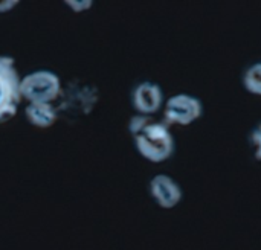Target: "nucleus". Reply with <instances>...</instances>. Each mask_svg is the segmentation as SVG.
<instances>
[{
    "label": "nucleus",
    "mask_w": 261,
    "mask_h": 250,
    "mask_svg": "<svg viewBox=\"0 0 261 250\" xmlns=\"http://www.w3.org/2000/svg\"><path fill=\"white\" fill-rule=\"evenodd\" d=\"M150 192L154 202L164 209H171L182 200V189L179 183L167 174H158L151 179Z\"/></svg>",
    "instance_id": "obj_7"
},
{
    "label": "nucleus",
    "mask_w": 261,
    "mask_h": 250,
    "mask_svg": "<svg viewBox=\"0 0 261 250\" xmlns=\"http://www.w3.org/2000/svg\"><path fill=\"white\" fill-rule=\"evenodd\" d=\"M132 102L139 115L151 116L156 112H159V108L162 107L164 102L162 89L156 82H150V81L141 82L133 90Z\"/></svg>",
    "instance_id": "obj_6"
},
{
    "label": "nucleus",
    "mask_w": 261,
    "mask_h": 250,
    "mask_svg": "<svg viewBox=\"0 0 261 250\" xmlns=\"http://www.w3.org/2000/svg\"><path fill=\"white\" fill-rule=\"evenodd\" d=\"M98 101V87L81 78H73L61 87V93L55 107L58 115H64L69 118H81L90 115Z\"/></svg>",
    "instance_id": "obj_2"
},
{
    "label": "nucleus",
    "mask_w": 261,
    "mask_h": 250,
    "mask_svg": "<svg viewBox=\"0 0 261 250\" xmlns=\"http://www.w3.org/2000/svg\"><path fill=\"white\" fill-rule=\"evenodd\" d=\"M20 75L15 69V60L0 55V124L11 121L21 102Z\"/></svg>",
    "instance_id": "obj_3"
},
{
    "label": "nucleus",
    "mask_w": 261,
    "mask_h": 250,
    "mask_svg": "<svg viewBox=\"0 0 261 250\" xmlns=\"http://www.w3.org/2000/svg\"><path fill=\"white\" fill-rule=\"evenodd\" d=\"M203 113V107L200 99L187 95L179 93L171 96L165 104V122L168 124H177V125H190L196 119H199Z\"/></svg>",
    "instance_id": "obj_5"
},
{
    "label": "nucleus",
    "mask_w": 261,
    "mask_h": 250,
    "mask_svg": "<svg viewBox=\"0 0 261 250\" xmlns=\"http://www.w3.org/2000/svg\"><path fill=\"white\" fill-rule=\"evenodd\" d=\"M66 5H67L73 12H83V11L92 8L93 2H92V0H66Z\"/></svg>",
    "instance_id": "obj_10"
},
{
    "label": "nucleus",
    "mask_w": 261,
    "mask_h": 250,
    "mask_svg": "<svg viewBox=\"0 0 261 250\" xmlns=\"http://www.w3.org/2000/svg\"><path fill=\"white\" fill-rule=\"evenodd\" d=\"M243 82H245V87L249 93L261 96V63L251 66L246 70Z\"/></svg>",
    "instance_id": "obj_9"
},
{
    "label": "nucleus",
    "mask_w": 261,
    "mask_h": 250,
    "mask_svg": "<svg viewBox=\"0 0 261 250\" xmlns=\"http://www.w3.org/2000/svg\"><path fill=\"white\" fill-rule=\"evenodd\" d=\"M128 130L133 136L136 150L144 159L161 163L173 154L174 139L167 124L156 122L151 116L138 115L132 118Z\"/></svg>",
    "instance_id": "obj_1"
},
{
    "label": "nucleus",
    "mask_w": 261,
    "mask_h": 250,
    "mask_svg": "<svg viewBox=\"0 0 261 250\" xmlns=\"http://www.w3.org/2000/svg\"><path fill=\"white\" fill-rule=\"evenodd\" d=\"M26 119L31 125L37 128H49L58 119V112L55 104H44V102H31L24 107Z\"/></svg>",
    "instance_id": "obj_8"
},
{
    "label": "nucleus",
    "mask_w": 261,
    "mask_h": 250,
    "mask_svg": "<svg viewBox=\"0 0 261 250\" xmlns=\"http://www.w3.org/2000/svg\"><path fill=\"white\" fill-rule=\"evenodd\" d=\"M61 79L50 70H35L28 73L20 81L21 99L31 102L54 104L58 101L61 93Z\"/></svg>",
    "instance_id": "obj_4"
},
{
    "label": "nucleus",
    "mask_w": 261,
    "mask_h": 250,
    "mask_svg": "<svg viewBox=\"0 0 261 250\" xmlns=\"http://www.w3.org/2000/svg\"><path fill=\"white\" fill-rule=\"evenodd\" d=\"M17 5H18V0H0V14L14 9Z\"/></svg>",
    "instance_id": "obj_12"
},
{
    "label": "nucleus",
    "mask_w": 261,
    "mask_h": 250,
    "mask_svg": "<svg viewBox=\"0 0 261 250\" xmlns=\"http://www.w3.org/2000/svg\"><path fill=\"white\" fill-rule=\"evenodd\" d=\"M251 142L255 145V159L261 160V124L252 131L251 134Z\"/></svg>",
    "instance_id": "obj_11"
}]
</instances>
